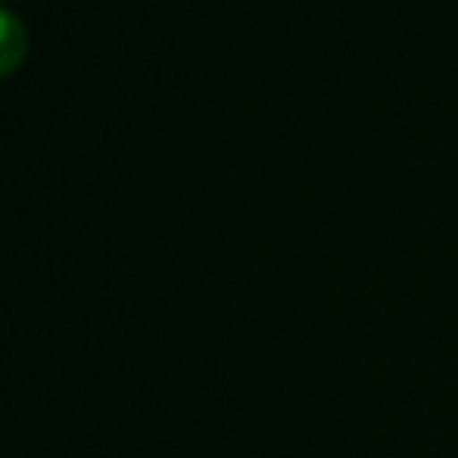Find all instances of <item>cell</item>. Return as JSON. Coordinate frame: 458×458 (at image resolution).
I'll list each match as a JSON object with an SVG mask.
<instances>
[{"label": "cell", "mask_w": 458, "mask_h": 458, "mask_svg": "<svg viewBox=\"0 0 458 458\" xmlns=\"http://www.w3.org/2000/svg\"><path fill=\"white\" fill-rule=\"evenodd\" d=\"M25 50H29L25 22L13 10L0 6V79L16 72L19 63L25 60Z\"/></svg>", "instance_id": "6da1fadb"}]
</instances>
